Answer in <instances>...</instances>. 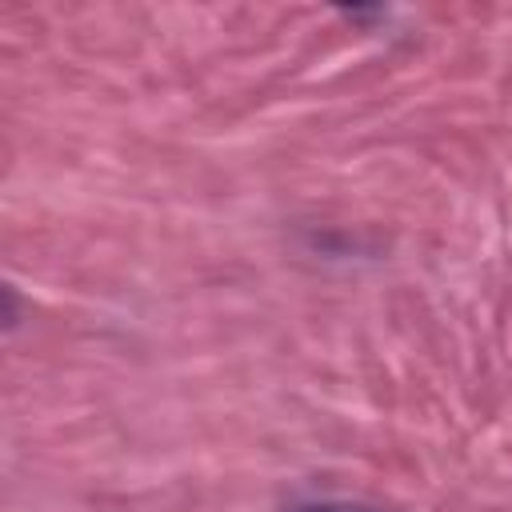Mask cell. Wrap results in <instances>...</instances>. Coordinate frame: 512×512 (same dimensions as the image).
<instances>
[{"mask_svg":"<svg viewBox=\"0 0 512 512\" xmlns=\"http://www.w3.org/2000/svg\"><path fill=\"white\" fill-rule=\"evenodd\" d=\"M292 512H384V508L356 504V500H312V504H296Z\"/></svg>","mask_w":512,"mask_h":512,"instance_id":"6da1fadb","label":"cell"}]
</instances>
